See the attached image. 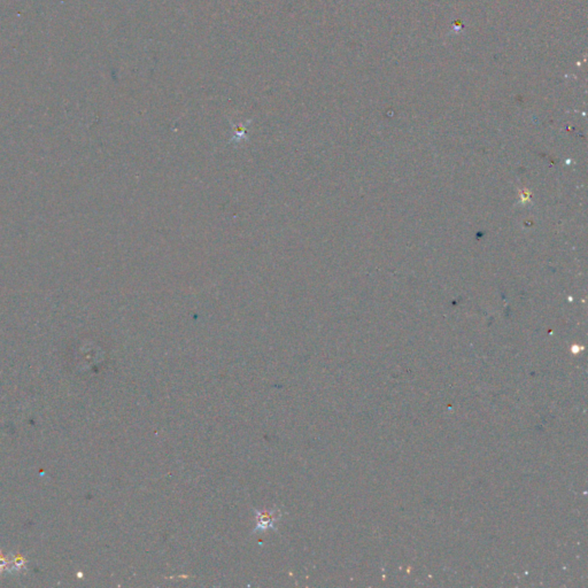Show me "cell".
I'll list each match as a JSON object with an SVG mask.
<instances>
[{"label": "cell", "mask_w": 588, "mask_h": 588, "mask_svg": "<svg viewBox=\"0 0 588 588\" xmlns=\"http://www.w3.org/2000/svg\"><path fill=\"white\" fill-rule=\"evenodd\" d=\"M255 517H257V528H254L253 532L266 531L269 528L276 530V525L282 517V513L279 508H274L272 510L269 511L255 510Z\"/></svg>", "instance_id": "6da1fadb"}]
</instances>
